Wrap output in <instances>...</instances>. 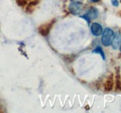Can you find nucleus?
<instances>
[{"instance_id": "nucleus-7", "label": "nucleus", "mask_w": 121, "mask_h": 113, "mask_svg": "<svg viewBox=\"0 0 121 113\" xmlns=\"http://www.w3.org/2000/svg\"><path fill=\"white\" fill-rule=\"evenodd\" d=\"M120 42H121V34L119 32H117L115 36H114V38H113V41H112V46H113V48L114 49H117V48H118V45L120 44Z\"/></svg>"}, {"instance_id": "nucleus-13", "label": "nucleus", "mask_w": 121, "mask_h": 113, "mask_svg": "<svg viewBox=\"0 0 121 113\" xmlns=\"http://www.w3.org/2000/svg\"><path fill=\"white\" fill-rule=\"evenodd\" d=\"M91 1H92V2H94V3H96V2H99L100 0H91Z\"/></svg>"}, {"instance_id": "nucleus-1", "label": "nucleus", "mask_w": 121, "mask_h": 113, "mask_svg": "<svg viewBox=\"0 0 121 113\" xmlns=\"http://www.w3.org/2000/svg\"><path fill=\"white\" fill-rule=\"evenodd\" d=\"M102 44L104 45V46H109L111 45L112 41H113V38L115 36V32L112 29L110 28H105L103 31V33H102Z\"/></svg>"}, {"instance_id": "nucleus-4", "label": "nucleus", "mask_w": 121, "mask_h": 113, "mask_svg": "<svg viewBox=\"0 0 121 113\" xmlns=\"http://www.w3.org/2000/svg\"><path fill=\"white\" fill-rule=\"evenodd\" d=\"M91 31L94 36H100L103 33L104 30H103V27L101 24H99L97 22H93L91 26Z\"/></svg>"}, {"instance_id": "nucleus-9", "label": "nucleus", "mask_w": 121, "mask_h": 113, "mask_svg": "<svg viewBox=\"0 0 121 113\" xmlns=\"http://www.w3.org/2000/svg\"><path fill=\"white\" fill-rule=\"evenodd\" d=\"M29 1H30V0H17L16 3H17V5H18L19 7L24 8V7L27 6V4L29 3Z\"/></svg>"}, {"instance_id": "nucleus-5", "label": "nucleus", "mask_w": 121, "mask_h": 113, "mask_svg": "<svg viewBox=\"0 0 121 113\" xmlns=\"http://www.w3.org/2000/svg\"><path fill=\"white\" fill-rule=\"evenodd\" d=\"M97 17H98V10H97L96 8H91L86 14L82 16V18H84L89 23H90L91 19H95V18H97Z\"/></svg>"}, {"instance_id": "nucleus-2", "label": "nucleus", "mask_w": 121, "mask_h": 113, "mask_svg": "<svg viewBox=\"0 0 121 113\" xmlns=\"http://www.w3.org/2000/svg\"><path fill=\"white\" fill-rule=\"evenodd\" d=\"M54 22H55V20H53L50 21V22H48V23H45V24L41 25V26L38 28L39 33H40L41 35H43V36H48V33H49V32H50V30L52 28V26H53V24H54Z\"/></svg>"}, {"instance_id": "nucleus-14", "label": "nucleus", "mask_w": 121, "mask_h": 113, "mask_svg": "<svg viewBox=\"0 0 121 113\" xmlns=\"http://www.w3.org/2000/svg\"><path fill=\"white\" fill-rule=\"evenodd\" d=\"M120 52H121V42H120Z\"/></svg>"}, {"instance_id": "nucleus-6", "label": "nucleus", "mask_w": 121, "mask_h": 113, "mask_svg": "<svg viewBox=\"0 0 121 113\" xmlns=\"http://www.w3.org/2000/svg\"><path fill=\"white\" fill-rule=\"evenodd\" d=\"M104 86V90L107 91V92H109V91H111V90L113 89V87L115 86V79H114L113 75H110V76L106 79Z\"/></svg>"}, {"instance_id": "nucleus-10", "label": "nucleus", "mask_w": 121, "mask_h": 113, "mask_svg": "<svg viewBox=\"0 0 121 113\" xmlns=\"http://www.w3.org/2000/svg\"><path fill=\"white\" fill-rule=\"evenodd\" d=\"M93 52L94 53H99V54H101L102 55V56H103V58L104 59L105 58V55H104V51H103V49L100 47V46H98L97 48H95L94 50H93Z\"/></svg>"}, {"instance_id": "nucleus-11", "label": "nucleus", "mask_w": 121, "mask_h": 113, "mask_svg": "<svg viewBox=\"0 0 121 113\" xmlns=\"http://www.w3.org/2000/svg\"><path fill=\"white\" fill-rule=\"evenodd\" d=\"M111 2H112V4H113L114 7H118V5H119L118 0H111Z\"/></svg>"}, {"instance_id": "nucleus-3", "label": "nucleus", "mask_w": 121, "mask_h": 113, "mask_svg": "<svg viewBox=\"0 0 121 113\" xmlns=\"http://www.w3.org/2000/svg\"><path fill=\"white\" fill-rule=\"evenodd\" d=\"M69 9L70 11L75 15L79 14L82 10V5L78 2H76V1H72L70 3V6H69Z\"/></svg>"}, {"instance_id": "nucleus-8", "label": "nucleus", "mask_w": 121, "mask_h": 113, "mask_svg": "<svg viewBox=\"0 0 121 113\" xmlns=\"http://www.w3.org/2000/svg\"><path fill=\"white\" fill-rule=\"evenodd\" d=\"M38 3H39V0H30L29 3L27 4L25 9H26L28 12H31V11L35 8V6H36Z\"/></svg>"}, {"instance_id": "nucleus-12", "label": "nucleus", "mask_w": 121, "mask_h": 113, "mask_svg": "<svg viewBox=\"0 0 121 113\" xmlns=\"http://www.w3.org/2000/svg\"><path fill=\"white\" fill-rule=\"evenodd\" d=\"M5 108H3L2 106H0V112H5Z\"/></svg>"}]
</instances>
